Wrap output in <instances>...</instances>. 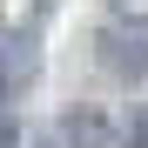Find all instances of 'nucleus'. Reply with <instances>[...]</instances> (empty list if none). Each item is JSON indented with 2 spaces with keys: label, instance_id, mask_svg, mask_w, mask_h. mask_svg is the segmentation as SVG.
I'll return each mask as SVG.
<instances>
[{
  "label": "nucleus",
  "instance_id": "2",
  "mask_svg": "<svg viewBox=\"0 0 148 148\" xmlns=\"http://www.w3.org/2000/svg\"><path fill=\"white\" fill-rule=\"evenodd\" d=\"M27 81H34V47L0 34V101H7V94H20Z\"/></svg>",
  "mask_w": 148,
  "mask_h": 148
},
{
  "label": "nucleus",
  "instance_id": "3",
  "mask_svg": "<svg viewBox=\"0 0 148 148\" xmlns=\"http://www.w3.org/2000/svg\"><path fill=\"white\" fill-rule=\"evenodd\" d=\"M54 148H108V121L101 114H67L54 128Z\"/></svg>",
  "mask_w": 148,
  "mask_h": 148
},
{
  "label": "nucleus",
  "instance_id": "1",
  "mask_svg": "<svg viewBox=\"0 0 148 148\" xmlns=\"http://www.w3.org/2000/svg\"><path fill=\"white\" fill-rule=\"evenodd\" d=\"M94 47H101V67L114 74V81H141L148 74V14L141 20H114Z\"/></svg>",
  "mask_w": 148,
  "mask_h": 148
},
{
  "label": "nucleus",
  "instance_id": "5",
  "mask_svg": "<svg viewBox=\"0 0 148 148\" xmlns=\"http://www.w3.org/2000/svg\"><path fill=\"white\" fill-rule=\"evenodd\" d=\"M0 148H20V128H14L7 114H0Z\"/></svg>",
  "mask_w": 148,
  "mask_h": 148
},
{
  "label": "nucleus",
  "instance_id": "4",
  "mask_svg": "<svg viewBox=\"0 0 148 148\" xmlns=\"http://www.w3.org/2000/svg\"><path fill=\"white\" fill-rule=\"evenodd\" d=\"M121 148H148V108L128 121V135H121Z\"/></svg>",
  "mask_w": 148,
  "mask_h": 148
}]
</instances>
